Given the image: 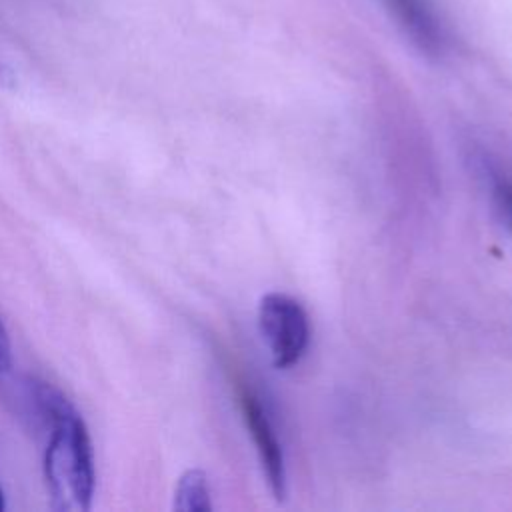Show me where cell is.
Returning <instances> with one entry per match:
<instances>
[{"mask_svg":"<svg viewBox=\"0 0 512 512\" xmlns=\"http://www.w3.org/2000/svg\"><path fill=\"white\" fill-rule=\"evenodd\" d=\"M174 508L180 512H204L212 508L208 478L202 470H186L174 490Z\"/></svg>","mask_w":512,"mask_h":512,"instance_id":"5","label":"cell"},{"mask_svg":"<svg viewBox=\"0 0 512 512\" xmlns=\"http://www.w3.org/2000/svg\"><path fill=\"white\" fill-rule=\"evenodd\" d=\"M404 30L428 52H438L444 42L442 28L428 0H386Z\"/></svg>","mask_w":512,"mask_h":512,"instance_id":"4","label":"cell"},{"mask_svg":"<svg viewBox=\"0 0 512 512\" xmlns=\"http://www.w3.org/2000/svg\"><path fill=\"white\" fill-rule=\"evenodd\" d=\"M32 398L48 436L42 468L50 508L56 512H86L96 488V462L88 426L78 408L52 384L36 382Z\"/></svg>","mask_w":512,"mask_h":512,"instance_id":"1","label":"cell"},{"mask_svg":"<svg viewBox=\"0 0 512 512\" xmlns=\"http://www.w3.org/2000/svg\"><path fill=\"white\" fill-rule=\"evenodd\" d=\"M12 366V342H10V334L0 318V374L8 372Z\"/></svg>","mask_w":512,"mask_h":512,"instance_id":"6","label":"cell"},{"mask_svg":"<svg viewBox=\"0 0 512 512\" xmlns=\"http://www.w3.org/2000/svg\"><path fill=\"white\" fill-rule=\"evenodd\" d=\"M258 324L276 368H292L310 344V322L302 304L282 292H270L260 300Z\"/></svg>","mask_w":512,"mask_h":512,"instance_id":"2","label":"cell"},{"mask_svg":"<svg viewBox=\"0 0 512 512\" xmlns=\"http://www.w3.org/2000/svg\"><path fill=\"white\" fill-rule=\"evenodd\" d=\"M6 508V494H4V488L0 484V512Z\"/></svg>","mask_w":512,"mask_h":512,"instance_id":"8","label":"cell"},{"mask_svg":"<svg viewBox=\"0 0 512 512\" xmlns=\"http://www.w3.org/2000/svg\"><path fill=\"white\" fill-rule=\"evenodd\" d=\"M508 208H510V214H512V196H508Z\"/></svg>","mask_w":512,"mask_h":512,"instance_id":"9","label":"cell"},{"mask_svg":"<svg viewBox=\"0 0 512 512\" xmlns=\"http://www.w3.org/2000/svg\"><path fill=\"white\" fill-rule=\"evenodd\" d=\"M234 392L238 398V406H240V414L246 424V430L252 436V442L256 446L266 482L274 498L282 500L286 496V462H284L282 444L268 416L266 404L262 402L260 394L252 388V384L238 374L234 376Z\"/></svg>","mask_w":512,"mask_h":512,"instance_id":"3","label":"cell"},{"mask_svg":"<svg viewBox=\"0 0 512 512\" xmlns=\"http://www.w3.org/2000/svg\"><path fill=\"white\" fill-rule=\"evenodd\" d=\"M16 84V74L14 70L8 66V62L0 56V86L12 88Z\"/></svg>","mask_w":512,"mask_h":512,"instance_id":"7","label":"cell"}]
</instances>
